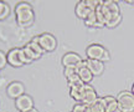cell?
I'll return each instance as SVG.
<instances>
[{"label": "cell", "mask_w": 134, "mask_h": 112, "mask_svg": "<svg viewBox=\"0 0 134 112\" xmlns=\"http://www.w3.org/2000/svg\"><path fill=\"white\" fill-rule=\"evenodd\" d=\"M102 13L104 16L105 26L108 28H115L122 21V14H120L119 5L113 0H105L102 3Z\"/></svg>", "instance_id": "1"}, {"label": "cell", "mask_w": 134, "mask_h": 112, "mask_svg": "<svg viewBox=\"0 0 134 112\" xmlns=\"http://www.w3.org/2000/svg\"><path fill=\"white\" fill-rule=\"evenodd\" d=\"M14 14L16 23L20 26H29V25L32 24L34 19H35L32 6L29 3H25V1H21L15 6Z\"/></svg>", "instance_id": "2"}, {"label": "cell", "mask_w": 134, "mask_h": 112, "mask_svg": "<svg viewBox=\"0 0 134 112\" xmlns=\"http://www.w3.org/2000/svg\"><path fill=\"white\" fill-rule=\"evenodd\" d=\"M86 55L88 58L91 60H99L102 62L104 61H109V52L104 46L99 44H92L86 49Z\"/></svg>", "instance_id": "3"}, {"label": "cell", "mask_w": 134, "mask_h": 112, "mask_svg": "<svg viewBox=\"0 0 134 112\" xmlns=\"http://www.w3.org/2000/svg\"><path fill=\"white\" fill-rule=\"evenodd\" d=\"M117 102L122 112H134V95L132 91H122L117 96Z\"/></svg>", "instance_id": "4"}, {"label": "cell", "mask_w": 134, "mask_h": 112, "mask_svg": "<svg viewBox=\"0 0 134 112\" xmlns=\"http://www.w3.org/2000/svg\"><path fill=\"white\" fill-rule=\"evenodd\" d=\"M38 45L42 47L45 52H51L57 47V40L52 34L43 33L38 35Z\"/></svg>", "instance_id": "5"}, {"label": "cell", "mask_w": 134, "mask_h": 112, "mask_svg": "<svg viewBox=\"0 0 134 112\" xmlns=\"http://www.w3.org/2000/svg\"><path fill=\"white\" fill-rule=\"evenodd\" d=\"M24 50H25V52L27 54V56H29L32 61L40 58L43 54H45V51L42 50V47H41L38 44H36V42H32V41H29L27 44L25 45Z\"/></svg>", "instance_id": "6"}, {"label": "cell", "mask_w": 134, "mask_h": 112, "mask_svg": "<svg viewBox=\"0 0 134 112\" xmlns=\"http://www.w3.org/2000/svg\"><path fill=\"white\" fill-rule=\"evenodd\" d=\"M15 106L20 112H26L34 108V100L29 95H23L15 100Z\"/></svg>", "instance_id": "7"}, {"label": "cell", "mask_w": 134, "mask_h": 112, "mask_svg": "<svg viewBox=\"0 0 134 112\" xmlns=\"http://www.w3.org/2000/svg\"><path fill=\"white\" fill-rule=\"evenodd\" d=\"M98 96L96 93V90L92 87V85L90 83H85L83 85V95H82V103L85 105H91L96 101Z\"/></svg>", "instance_id": "8"}, {"label": "cell", "mask_w": 134, "mask_h": 112, "mask_svg": "<svg viewBox=\"0 0 134 112\" xmlns=\"http://www.w3.org/2000/svg\"><path fill=\"white\" fill-rule=\"evenodd\" d=\"M6 93H8V96L11 98H19L20 96H23L25 95V87L24 85L19 81H15V82H11L9 83V86L6 88Z\"/></svg>", "instance_id": "9"}, {"label": "cell", "mask_w": 134, "mask_h": 112, "mask_svg": "<svg viewBox=\"0 0 134 112\" xmlns=\"http://www.w3.org/2000/svg\"><path fill=\"white\" fill-rule=\"evenodd\" d=\"M6 57H8V63L14 66V67H20L23 66V60H21V49L20 47H14L11 49L6 54Z\"/></svg>", "instance_id": "10"}, {"label": "cell", "mask_w": 134, "mask_h": 112, "mask_svg": "<svg viewBox=\"0 0 134 112\" xmlns=\"http://www.w3.org/2000/svg\"><path fill=\"white\" fill-rule=\"evenodd\" d=\"M82 61L81 56L76 52H66V54L62 56V65L63 67H73L76 68L77 65Z\"/></svg>", "instance_id": "11"}, {"label": "cell", "mask_w": 134, "mask_h": 112, "mask_svg": "<svg viewBox=\"0 0 134 112\" xmlns=\"http://www.w3.org/2000/svg\"><path fill=\"white\" fill-rule=\"evenodd\" d=\"M87 68L92 72L93 76H99L104 71V62H102L99 60H91L87 58Z\"/></svg>", "instance_id": "12"}, {"label": "cell", "mask_w": 134, "mask_h": 112, "mask_svg": "<svg viewBox=\"0 0 134 112\" xmlns=\"http://www.w3.org/2000/svg\"><path fill=\"white\" fill-rule=\"evenodd\" d=\"M91 11H93V10H91V8L87 5L86 0H82V1H78L76 5V8H75V13H76L77 18H80V19L85 20L90 15V13Z\"/></svg>", "instance_id": "13"}, {"label": "cell", "mask_w": 134, "mask_h": 112, "mask_svg": "<svg viewBox=\"0 0 134 112\" xmlns=\"http://www.w3.org/2000/svg\"><path fill=\"white\" fill-rule=\"evenodd\" d=\"M88 112H105L104 97H98L93 103L88 105Z\"/></svg>", "instance_id": "14"}, {"label": "cell", "mask_w": 134, "mask_h": 112, "mask_svg": "<svg viewBox=\"0 0 134 112\" xmlns=\"http://www.w3.org/2000/svg\"><path fill=\"white\" fill-rule=\"evenodd\" d=\"M105 101V112H117L119 110L118 102H117V97L113 96H104Z\"/></svg>", "instance_id": "15"}, {"label": "cell", "mask_w": 134, "mask_h": 112, "mask_svg": "<svg viewBox=\"0 0 134 112\" xmlns=\"http://www.w3.org/2000/svg\"><path fill=\"white\" fill-rule=\"evenodd\" d=\"M76 71H77V75L80 76V78H81V81L83 83H90L92 81L93 75H92V72L87 68V66L78 68V70H76Z\"/></svg>", "instance_id": "16"}, {"label": "cell", "mask_w": 134, "mask_h": 112, "mask_svg": "<svg viewBox=\"0 0 134 112\" xmlns=\"http://www.w3.org/2000/svg\"><path fill=\"white\" fill-rule=\"evenodd\" d=\"M83 85H85V83H81V85H77V86H73V87L70 88V96H71L75 101H77V102H81L82 101Z\"/></svg>", "instance_id": "17"}, {"label": "cell", "mask_w": 134, "mask_h": 112, "mask_svg": "<svg viewBox=\"0 0 134 112\" xmlns=\"http://www.w3.org/2000/svg\"><path fill=\"white\" fill-rule=\"evenodd\" d=\"M83 21H85V25L88 26V28H102V26H103V25L99 24V21L97 19L96 11H91L90 15H88Z\"/></svg>", "instance_id": "18"}, {"label": "cell", "mask_w": 134, "mask_h": 112, "mask_svg": "<svg viewBox=\"0 0 134 112\" xmlns=\"http://www.w3.org/2000/svg\"><path fill=\"white\" fill-rule=\"evenodd\" d=\"M10 6L6 3H3L0 1V20H4L6 19L8 16L10 15Z\"/></svg>", "instance_id": "19"}, {"label": "cell", "mask_w": 134, "mask_h": 112, "mask_svg": "<svg viewBox=\"0 0 134 112\" xmlns=\"http://www.w3.org/2000/svg\"><path fill=\"white\" fill-rule=\"evenodd\" d=\"M66 80H67V85H68V87H70V88L73 87V86H77V85H81V83H83L81 81L80 76H78L77 73H75V75L70 76V77L66 78Z\"/></svg>", "instance_id": "20"}, {"label": "cell", "mask_w": 134, "mask_h": 112, "mask_svg": "<svg viewBox=\"0 0 134 112\" xmlns=\"http://www.w3.org/2000/svg\"><path fill=\"white\" fill-rule=\"evenodd\" d=\"M72 112H88V105H85L82 102H77L72 108Z\"/></svg>", "instance_id": "21"}, {"label": "cell", "mask_w": 134, "mask_h": 112, "mask_svg": "<svg viewBox=\"0 0 134 112\" xmlns=\"http://www.w3.org/2000/svg\"><path fill=\"white\" fill-rule=\"evenodd\" d=\"M6 63H8L6 54H4L3 51H0V70H3V68L6 66Z\"/></svg>", "instance_id": "22"}, {"label": "cell", "mask_w": 134, "mask_h": 112, "mask_svg": "<svg viewBox=\"0 0 134 112\" xmlns=\"http://www.w3.org/2000/svg\"><path fill=\"white\" fill-rule=\"evenodd\" d=\"M75 73H77V71H76V68H73V67H66L63 70V75H65L66 78H68L70 76L75 75Z\"/></svg>", "instance_id": "23"}, {"label": "cell", "mask_w": 134, "mask_h": 112, "mask_svg": "<svg viewBox=\"0 0 134 112\" xmlns=\"http://www.w3.org/2000/svg\"><path fill=\"white\" fill-rule=\"evenodd\" d=\"M26 112H38V111L35 107H34V108H31V110H29V111H26Z\"/></svg>", "instance_id": "24"}, {"label": "cell", "mask_w": 134, "mask_h": 112, "mask_svg": "<svg viewBox=\"0 0 134 112\" xmlns=\"http://www.w3.org/2000/svg\"><path fill=\"white\" fill-rule=\"evenodd\" d=\"M128 4H134V0H127Z\"/></svg>", "instance_id": "25"}, {"label": "cell", "mask_w": 134, "mask_h": 112, "mask_svg": "<svg viewBox=\"0 0 134 112\" xmlns=\"http://www.w3.org/2000/svg\"><path fill=\"white\" fill-rule=\"evenodd\" d=\"M132 93H133V95H134V83H133V85H132Z\"/></svg>", "instance_id": "26"}, {"label": "cell", "mask_w": 134, "mask_h": 112, "mask_svg": "<svg viewBox=\"0 0 134 112\" xmlns=\"http://www.w3.org/2000/svg\"><path fill=\"white\" fill-rule=\"evenodd\" d=\"M71 112H72V111H71Z\"/></svg>", "instance_id": "27"}]
</instances>
